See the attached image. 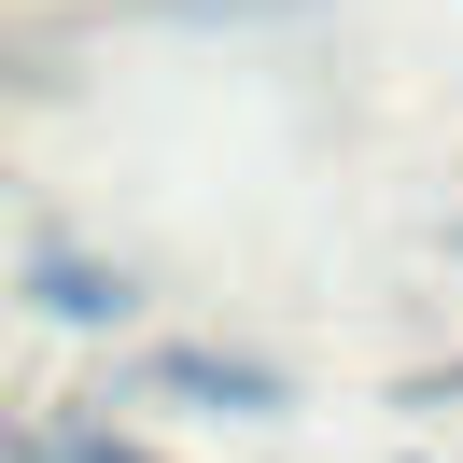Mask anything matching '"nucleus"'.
Wrapping results in <instances>:
<instances>
[{"instance_id":"obj_1","label":"nucleus","mask_w":463,"mask_h":463,"mask_svg":"<svg viewBox=\"0 0 463 463\" xmlns=\"http://www.w3.org/2000/svg\"><path fill=\"white\" fill-rule=\"evenodd\" d=\"M29 295L57 323H127L141 295H127V267H99V253H71V239H29Z\"/></svg>"},{"instance_id":"obj_2","label":"nucleus","mask_w":463,"mask_h":463,"mask_svg":"<svg viewBox=\"0 0 463 463\" xmlns=\"http://www.w3.org/2000/svg\"><path fill=\"white\" fill-rule=\"evenodd\" d=\"M155 379L169 393H211V407H281V379L239 365V351H155Z\"/></svg>"},{"instance_id":"obj_3","label":"nucleus","mask_w":463,"mask_h":463,"mask_svg":"<svg viewBox=\"0 0 463 463\" xmlns=\"http://www.w3.org/2000/svg\"><path fill=\"white\" fill-rule=\"evenodd\" d=\"M29 463H155V449H127V435H85V421H71V435H43Z\"/></svg>"},{"instance_id":"obj_4","label":"nucleus","mask_w":463,"mask_h":463,"mask_svg":"<svg viewBox=\"0 0 463 463\" xmlns=\"http://www.w3.org/2000/svg\"><path fill=\"white\" fill-rule=\"evenodd\" d=\"M155 14H295V0H155Z\"/></svg>"}]
</instances>
